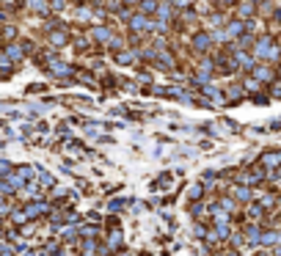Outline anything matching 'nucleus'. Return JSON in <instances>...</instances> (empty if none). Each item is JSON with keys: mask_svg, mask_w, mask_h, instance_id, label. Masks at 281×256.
Wrapping results in <instances>:
<instances>
[{"mask_svg": "<svg viewBox=\"0 0 281 256\" xmlns=\"http://www.w3.org/2000/svg\"><path fill=\"white\" fill-rule=\"evenodd\" d=\"M130 28H132V31H146V28H149V19H146L144 14H141V17H132L130 19Z\"/></svg>", "mask_w": 281, "mask_h": 256, "instance_id": "nucleus-1", "label": "nucleus"}, {"mask_svg": "<svg viewBox=\"0 0 281 256\" xmlns=\"http://www.w3.org/2000/svg\"><path fill=\"white\" fill-rule=\"evenodd\" d=\"M94 36H97L99 42H108V39H111V31H108V28H102V25H97V28H94Z\"/></svg>", "mask_w": 281, "mask_h": 256, "instance_id": "nucleus-2", "label": "nucleus"}, {"mask_svg": "<svg viewBox=\"0 0 281 256\" xmlns=\"http://www.w3.org/2000/svg\"><path fill=\"white\" fill-rule=\"evenodd\" d=\"M141 11H144V14H154V11H157V0H144V3H141Z\"/></svg>", "mask_w": 281, "mask_h": 256, "instance_id": "nucleus-3", "label": "nucleus"}, {"mask_svg": "<svg viewBox=\"0 0 281 256\" xmlns=\"http://www.w3.org/2000/svg\"><path fill=\"white\" fill-rule=\"evenodd\" d=\"M31 9L39 14H47V0H31Z\"/></svg>", "mask_w": 281, "mask_h": 256, "instance_id": "nucleus-4", "label": "nucleus"}, {"mask_svg": "<svg viewBox=\"0 0 281 256\" xmlns=\"http://www.w3.org/2000/svg\"><path fill=\"white\" fill-rule=\"evenodd\" d=\"M193 44H196V47H201V50H204L207 44H210V36H207V33H201V36H198V39H193Z\"/></svg>", "mask_w": 281, "mask_h": 256, "instance_id": "nucleus-5", "label": "nucleus"}, {"mask_svg": "<svg viewBox=\"0 0 281 256\" xmlns=\"http://www.w3.org/2000/svg\"><path fill=\"white\" fill-rule=\"evenodd\" d=\"M39 185H44V188L52 185V176H50V174H39Z\"/></svg>", "mask_w": 281, "mask_h": 256, "instance_id": "nucleus-6", "label": "nucleus"}, {"mask_svg": "<svg viewBox=\"0 0 281 256\" xmlns=\"http://www.w3.org/2000/svg\"><path fill=\"white\" fill-rule=\"evenodd\" d=\"M64 6H66V0H52V9H55V11L64 9Z\"/></svg>", "mask_w": 281, "mask_h": 256, "instance_id": "nucleus-7", "label": "nucleus"}, {"mask_svg": "<svg viewBox=\"0 0 281 256\" xmlns=\"http://www.w3.org/2000/svg\"><path fill=\"white\" fill-rule=\"evenodd\" d=\"M6 3H9V0H6Z\"/></svg>", "mask_w": 281, "mask_h": 256, "instance_id": "nucleus-8", "label": "nucleus"}]
</instances>
